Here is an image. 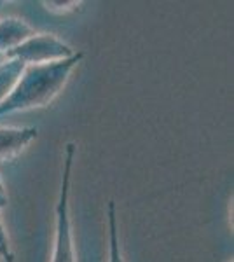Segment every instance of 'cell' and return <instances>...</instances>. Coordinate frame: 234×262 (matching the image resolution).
<instances>
[{
  "mask_svg": "<svg viewBox=\"0 0 234 262\" xmlns=\"http://www.w3.org/2000/svg\"><path fill=\"white\" fill-rule=\"evenodd\" d=\"M35 35V30L19 18H6L0 21V56H7L11 51Z\"/></svg>",
  "mask_w": 234,
  "mask_h": 262,
  "instance_id": "cell-5",
  "label": "cell"
},
{
  "mask_svg": "<svg viewBox=\"0 0 234 262\" xmlns=\"http://www.w3.org/2000/svg\"><path fill=\"white\" fill-rule=\"evenodd\" d=\"M46 11L53 12V14H67V12H75L82 6V2L72 0V2H61V0H51V2H42Z\"/></svg>",
  "mask_w": 234,
  "mask_h": 262,
  "instance_id": "cell-8",
  "label": "cell"
},
{
  "mask_svg": "<svg viewBox=\"0 0 234 262\" xmlns=\"http://www.w3.org/2000/svg\"><path fill=\"white\" fill-rule=\"evenodd\" d=\"M77 156V145L69 142L63 152V166L61 179H59V191L54 208V239H53V255L51 262H75V247H74V232H72L70 221V191H72V173L74 163Z\"/></svg>",
  "mask_w": 234,
  "mask_h": 262,
  "instance_id": "cell-2",
  "label": "cell"
},
{
  "mask_svg": "<svg viewBox=\"0 0 234 262\" xmlns=\"http://www.w3.org/2000/svg\"><path fill=\"white\" fill-rule=\"evenodd\" d=\"M2 7H4V2H2V0H0V9H2Z\"/></svg>",
  "mask_w": 234,
  "mask_h": 262,
  "instance_id": "cell-11",
  "label": "cell"
},
{
  "mask_svg": "<svg viewBox=\"0 0 234 262\" xmlns=\"http://www.w3.org/2000/svg\"><path fill=\"white\" fill-rule=\"evenodd\" d=\"M9 203V198H7V189H6V184L2 180V175H0V212L7 206Z\"/></svg>",
  "mask_w": 234,
  "mask_h": 262,
  "instance_id": "cell-10",
  "label": "cell"
},
{
  "mask_svg": "<svg viewBox=\"0 0 234 262\" xmlns=\"http://www.w3.org/2000/svg\"><path fill=\"white\" fill-rule=\"evenodd\" d=\"M225 262H232V259H231V260H225Z\"/></svg>",
  "mask_w": 234,
  "mask_h": 262,
  "instance_id": "cell-12",
  "label": "cell"
},
{
  "mask_svg": "<svg viewBox=\"0 0 234 262\" xmlns=\"http://www.w3.org/2000/svg\"><path fill=\"white\" fill-rule=\"evenodd\" d=\"M35 138V128H0V163L14 159Z\"/></svg>",
  "mask_w": 234,
  "mask_h": 262,
  "instance_id": "cell-4",
  "label": "cell"
},
{
  "mask_svg": "<svg viewBox=\"0 0 234 262\" xmlns=\"http://www.w3.org/2000/svg\"><path fill=\"white\" fill-rule=\"evenodd\" d=\"M107 226H109V262H124L121 250V242H119V224H117L116 203L114 201H109L107 205Z\"/></svg>",
  "mask_w": 234,
  "mask_h": 262,
  "instance_id": "cell-7",
  "label": "cell"
},
{
  "mask_svg": "<svg viewBox=\"0 0 234 262\" xmlns=\"http://www.w3.org/2000/svg\"><path fill=\"white\" fill-rule=\"evenodd\" d=\"M82 60V53H75L69 60L48 65L25 67L21 79L11 96L0 105V119L16 112L44 108L53 101L69 82L72 72Z\"/></svg>",
  "mask_w": 234,
  "mask_h": 262,
  "instance_id": "cell-1",
  "label": "cell"
},
{
  "mask_svg": "<svg viewBox=\"0 0 234 262\" xmlns=\"http://www.w3.org/2000/svg\"><path fill=\"white\" fill-rule=\"evenodd\" d=\"M23 70L25 65L16 58H6L4 61H0V105L16 90Z\"/></svg>",
  "mask_w": 234,
  "mask_h": 262,
  "instance_id": "cell-6",
  "label": "cell"
},
{
  "mask_svg": "<svg viewBox=\"0 0 234 262\" xmlns=\"http://www.w3.org/2000/svg\"><path fill=\"white\" fill-rule=\"evenodd\" d=\"M0 259L4 262H14V252H12L11 239L6 226H4L2 217H0Z\"/></svg>",
  "mask_w": 234,
  "mask_h": 262,
  "instance_id": "cell-9",
  "label": "cell"
},
{
  "mask_svg": "<svg viewBox=\"0 0 234 262\" xmlns=\"http://www.w3.org/2000/svg\"><path fill=\"white\" fill-rule=\"evenodd\" d=\"M74 54L75 51L53 33H35L6 58H16L25 67H35L69 60Z\"/></svg>",
  "mask_w": 234,
  "mask_h": 262,
  "instance_id": "cell-3",
  "label": "cell"
}]
</instances>
